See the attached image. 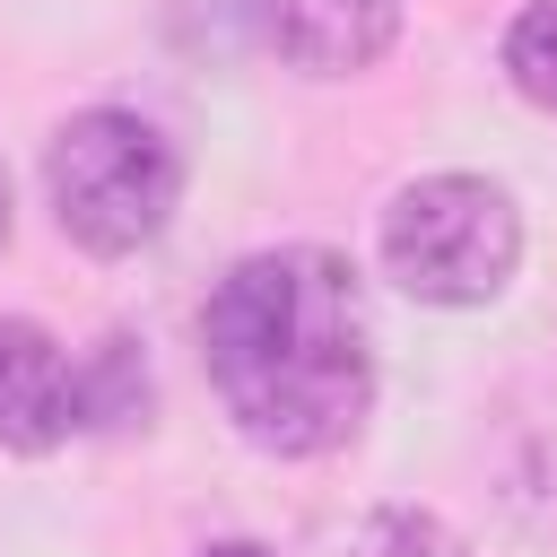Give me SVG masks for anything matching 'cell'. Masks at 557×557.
<instances>
[{"mask_svg": "<svg viewBox=\"0 0 557 557\" xmlns=\"http://www.w3.org/2000/svg\"><path fill=\"white\" fill-rule=\"evenodd\" d=\"M200 348L235 435L287 461L348 444L374 400L357 270L322 244H278L235 261L200 313Z\"/></svg>", "mask_w": 557, "mask_h": 557, "instance_id": "6da1fadb", "label": "cell"}, {"mask_svg": "<svg viewBox=\"0 0 557 557\" xmlns=\"http://www.w3.org/2000/svg\"><path fill=\"white\" fill-rule=\"evenodd\" d=\"M44 191H52V218H61L70 244H87V252H139V244L165 235L183 165H174V148H165L157 122L96 104V113L61 122V139L44 157Z\"/></svg>", "mask_w": 557, "mask_h": 557, "instance_id": "7a4b0ae2", "label": "cell"}, {"mask_svg": "<svg viewBox=\"0 0 557 557\" xmlns=\"http://www.w3.org/2000/svg\"><path fill=\"white\" fill-rule=\"evenodd\" d=\"M522 261V218L479 174H426L383 209V270L418 305H487Z\"/></svg>", "mask_w": 557, "mask_h": 557, "instance_id": "3957f363", "label": "cell"}, {"mask_svg": "<svg viewBox=\"0 0 557 557\" xmlns=\"http://www.w3.org/2000/svg\"><path fill=\"white\" fill-rule=\"evenodd\" d=\"M261 17V44L313 78H348V70H374L392 26H400V0H252Z\"/></svg>", "mask_w": 557, "mask_h": 557, "instance_id": "277c9868", "label": "cell"}, {"mask_svg": "<svg viewBox=\"0 0 557 557\" xmlns=\"http://www.w3.org/2000/svg\"><path fill=\"white\" fill-rule=\"evenodd\" d=\"M70 426H78V366L52 348V331L0 313V444L52 453Z\"/></svg>", "mask_w": 557, "mask_h": 557, "instance_id": "5b68a950", "label": "cell"}, {"mask_svg": "<svg viewBox=\"0 0 557 557\" xmlns=\"http://www.w3.org/2000/svg\"><path fill=\"white\" fill-rule=\"evenodd\" d=\"M131 418H148V366H139V348L131 339H104L87 366H78V426H131Z\"/></svg>", "mask_w": 557, "mask_h": 557, "instance_id": "8992f818", "label": "cell"}, {"mask_svg": "<svg viewBox=\"0 0 557 557\" xmlns=\"http://www.w3.org/2000/svg\"><path fill=\"white\" fill-rule=\"evenodd\" d=\"M505 78H513L540 113H557V0H531V9L505 26Z\"/></svg>", "mask_w": 557, "mask_h": 557, "instance_id": "52a82bcc", "label": "cell"}, {"mask_svg": "<svg viewBox=\"0 0 557 557\" xmlns=\"http://www.w3.org/2000/svg\"><path fill=\"white\" fill-rule=\"evenodd\" d=\"M339 557H461V540H453L435 513L392 505V513H366V522L348 531V548H339Z\"/></svg>", "mask_w": 557, "mask_h": 557, "instance_id": "ba28073f", "label": "cell"}, {"mask_svg": "<svg viewBox=\"0 0 557 557\" xmlns=\"http://www.w3.org/2000/svg\"><path fill=\"white\" fill-rule=\"evenodd\" d=\"M200 557H261V548H244V540H218V548H200Z\"/></svg>", "mask_w": 557, "mask_h": 557, "instance_id": "9c48e42d", "label": "cell"}, {"mask_svg": "<svg viewBox=\"0 0 557 557\" xmlns=\"http://www.w3.org/2000/svg\"><path fill=\"white\" fill-rule=\"evenodd\" d=\"M0 244H9V174H0Z\"/></svg>", "mask_w": 557, "mask_h": 557, "instance_id": "30bf717a", "label": "cell"}]
</instances>
